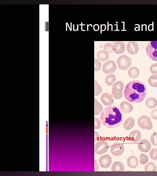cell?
<instances>
[{
	"mask_svg": "<svg viewBox=\"0 0 157 176\" xmlns=\"http://www.w3.org/2000/svg\"><path fill=\"white\" fill-rule=\"evenodd\" d=\"M127 163L128 166L130 168H134L137 167L138 161L137 158L134 156H131L128 159Z\"/></svg>",
	"mask_w": 157,
	"mask_h": 176,
	"instance_id": "cell-17",
	"label": "cell"
},
{
	"mask_svg": "<svg viewBox=\"0 0 157 176\" xmlns=\"http://www.w3.org/2000/svg\"><path fill=\"white\" fill-rule=\"evenodd\" d=\"M101 101L105 106L111 105L114 102L112 95L107 93H104L102 95L101 97Z\"/></svg>",
	"mask_w": 157,
	"mask_h": 176,
	"instance_id": "cell-14",
	"label": "cell"
},
{
	"mask_svg": "<svg viewBox=\"0 0 157 176\" xmlns=\"http://www.w3.org/2000/svg\"><path fill=\"white\" fill-rule=\"evenodd\" d=\"M128 73L129 76L132 78H137L140 74L139 69L135 67H131L128 70Z\"/></svg>",
	"mask_w": 157,
	"mask_h": 176,
	"instance_id": "cell-20",
	"label": "cell"
},
{
	"mask_svg": "<svg viewBox=\"0 0 157 176\" xmlns=\"http://www.w3.org/2000/svg\"><path fill=\"white\" fill-rule=\"evenodd\" d=\"M148 82L152 87H157V75L154 74L148 78Z\"/></svg>",
	"mask_w": 157,
	"mask_h": 176,
	"instance_id": "cell-23",
	"label": "cell"
},
{
	"mask_svg": "<svg viewBox=\"0 0 157 176\" xmlns=\"http://www.w3.org/2000/svg\"><path fill=\"white\" fill-rule=\"evenodd\" d=\"M113 45L109 43H105L103 47V49L105 51L109 53H112L113 51Z\"/></svg>",
	"mask_w": 157,
	"mask_h": 176,
	"instance_id": "cell-28",
	"label": "cell"
},
{
	"mask_svg": "<svg viewBox=\"0 0 157 176\" xmlns=\"http://www.w3.org/2000/svg\"><path fill=\"white\" fill-rule=\"evenodd\" d=\"M146 105L149 108L153 109L157 106V101L154 98H150L147 99L146 101Z\"/></svg>",
	"mask_w": 157,
	"mask_h": 176,
	"instance_id": "cell-22",
	"label": "cell"
},
{
	"mask_svg": "<svg viewBox=\"0 0 157 176\" xmlns=\"http://www.w3.org/2000/svg\"><path fill=\"white\" fill-rule=\"evenodd\" d=\"M48 128H46V133H48Z\"/></svg>",
	"mask_w": 157,
	"mask_h": 176,
	"instance_id": "cell-36",
	"label": "cell"
},
{
	"mask_svg": "<svg viewBox=\"0 0 157 176\" xmlns=\"http://www.w3.org/2000/svg\"><path fill=\"white\" fill-rule=\"evenodd\" d=\"M124 87L123 83L120 81H117L113 85L112 94L115 99H119L122 97Z\"/></svg>",
	"mask_w": 157,
	"mask_h": 176,
	"instance_id": "cell-4",
	"label": "cell"
},
{
	"mask_svg": "<svg viewBox=\"0 0 157 176\" xmlns=\"http://www.w3.org/2000/svg\"><path fill=\"white\" fill-rule=\"evenodd\" d=\"M124 169L123 164L119 161L115 162L111 167V170L113 171H123Z\"/></svg>",
	"mask_w": 157,
	"mask_h": 176,
	"instance_id": "cell-19",
	"label": "cell"
},
{
	"mask_svg": "<svg viewBox=\"0 0 157 176\" xmlns=\"http://www.w3.org/2000/svg\"><path fill=\"white\" fill-rule=\"evenodd\" d=\"M141 134L140 132L137 130L132 131L130 133L129 139L130 140L133 142H137L140 139Z\"/></svg>",
	"mask_w": 157,
	"mask_h": 176,
	"instance_id": "cell-15",
	"label": "cell"
},
{
	"mask_svg": "<svg viewBox=\"0 0 157 176\" xmlns=\"http://www.w3.org/2000/svg\"><path fill=\"white\" fill-rule=\"evenodd\" d=\"M101 64L100 61L98 59L94 60V70L95 71L99 70L101 67Z\"/></svg>",
	"mask_w": 157,
	"mask_h": 176,
	"instance_id": "cell-32",
	"label": "cell"
},
{
	"mask_svg": "<svg viewBox=\"0 0 157 176\" xmlns=\"http://www.w3.org/2000/svg\"><path fill=\"white\" fill-rule=\"evenodd\" d=\"M149 155L152 159L157 160V148L152 149L149 153Z\"/></svg>",
	"mask_w": 157,
	"mask_h": 176,
	"instance_id": "cell-30",
	"label": "cell"
},
{
	"mask_svg": "<svg viewBox=\"0 0 157 176\" xmlns=\"http://www.w3.org/2000/svg\"><path fill=\"white\" fill-rule=\"evenodd\" d=\"M125 99L132 103H139L145 98L147 90L145 84L139 81H133L128 83L124 92Z\"/></svg>",
	"mask_w": 157,
	"mask_h": 176,
	"instance_id": "cell-2",
	"label": "cell"
},
{
	"mask_svg": "<svg viewBox=\"0 0 157 176\" xmlns=\"http://www.w3.org/2000/svg\"><path fill=\"white\" fill-rule=\"evenodd\" d=\"M134 119L132 117L128 118L124 122L123 128L126 130H129L132 129L135 125Z\"/></svg>",
	"mask_w": 157,
	"mask_h": 176,
	"instance_id": "cell-18",
	"label": "cell"
},
{
	"mask_svg": "<svg viewBox=\"0 0 157 176\" xmlns=\"http://www.w3.org/2000/svg\"><path fill=\"white\" fill-rule=\"evenodd\" d=\"M120 106L121 110L125 113H128L131 112L133 109L132 105L125 101L122 102L120 104Z\"/></svg>",
	"mask_w": 157,
	"mask_h": 176,
	"instance_id": "cell-16",
	"label": "cell"
},
{
	"mask_svg": "<svg viewBox=\"0 0 157 176\" xmlns=\"http://www.w3.org/2000/svg\"><path fill=\"white\" fill-rule=\"evenodd\" d=\"M122 111L118 107L110 106L105 107L101 112L100 120L102 124L107 128H115L122 123L124 119Z\"/></svg>",
	"mask_w": 157,
	"mask_h": 176,
	"instance_id": "cell-1",
	"label": "cell"
},
{
	"mask_svg": "<svg viewBox=\"0 0 157 176\" xmlns=\"http://www.w3.org/2000/svg\"><path fill=\"white\" fill-rule=\"evenodd\" d=\"M150 141L154 145L157 146V133L154 132L151 136Z\"/></svg>",
	"mask_w": 157,
	"mask_h": 176,
	"instance_id": "cell-31",
	"label": "cell"
},
{
	"mask_svg": "<svg viewBox=\"0 0 157 176\" xmlns=\"http://www.w3.org/2000/svg\"><path fill=\"white\" fill-rule=\"evenodd\" d=\"M124 151V147L122 144L116 143L113 144L110 148V152L112 154L115 156L121 155Z\"/></svg>",
	"mask_w": 157,
	"mask_h": 176,
	"instance_id": "cell-9",
	"label": "cell"
},
{
	"mask_svg": "<svg viewBox=\"0 0 157 176\" xmlns=\"http://www.w3.org/2000/svg\"><path fill=\"white\" fill-rule=\"evenodd\" d=\"M102 109V107L100 103H99L97 100L95 99L94 114H99Z\"/></svg>",
	"mask_w": 157,
	"mask_h": 176,
	"instance_id": "cell-25",
	"label": "cell"
},
{
	"mask_svg": "<svg viewBox=\"0 0 157 176\" xmlns=\"http://www.w3.org/2000/svg\"><path fill=\"white\" fill-rule=\"evenodd\" d=\"M151 117L153 119L157 120V109L152 110L151 113Z\"/></svg>",
	"mask_w": 157,
	"mask_h": 176,
	"instance_id": "cell-35",
	"label": "cell"
},
{
	"mask_svg": "<svg viewBox=\"0 0 157 176\" xmlns=\"http://www.w3.org/2000/svg\"><path fill=\"white\" fill-rule=\"evenodd\" d=\"M109 145L105 141L100 140L95 145L94 151L98 155H101L105 153L108 150Z\"/></svg>",
	"mask_w": 157,
	"mask_h": 176,
	"instance_id": "cell-7",
	"label": "cell"
},
{
	"mask_svg": "<svg viewBox=\"0 0 157 176\" xmlns=\"http://www.w3.org/2000/svg\"><path fill=\"white\" fill-rule=\"evenodd\" d=\"M139 50V47L137 43L134 41L128 43L127 44V51L131 54H136Z\"/></svg>",
	"mask_w": 157,
	"mask_h": 176,
	"instance_id": "cell-13",
	"label": "cell"
},
{
	"mask_svg": "<svg viewBox=\"0 0 157 176\" xmlns=\"http://www.w3.org/2000/svg\"><path fill=\"white\" fill-rule=\"evenodd\" d=\"M138 124L140 128L144 129L150 130L153 128L150 118L146 115L142 116L139 118Z\"/></svg>",
	"mask_w": 157,
	"mask_h": 176,
	"instance_id": "cell-6",
	"label": "cell"
},
{
	"mask_svg": "<svg viewBox=\"0 0 157 176\" xmlns=\"http://www.w3.org/2000/svg\"><path fill=\"white\" fill-rule=\"evenodd\" d=\"M101 86L98 84L96 80H95L94 95L95 96L99 95L102 92Z\"/></svg>",
	"mask_w": 157,
	"mask_h": 176,
	"instance_id": "cell-27",
	"label": "cell"
},
{
	"mask_svg": "<svg viewBox=\"0 0 157 176\" xmlns=\"http://www.w3.org/2000/svg\"><path fill=\"white\" fill-rule=\"evenodd\" d=\"M112 161V158L110 155L106 154L100 157L99 162L101 167L104 168L109 167Z\"/></svg>",
	"mask_w": 157,
	"mask_h": 176,
	"instance_id": "cell-10",
	"label": "cell"
},
{
	"mask_svg": "<svg viewBox=\"0 0 157 176\" xmlns=\"http://www.w3.org/2000/svg\"><path fill=\"white\" fill-rule=\"evenodd\" d=\"M148 160V158L147 155L144 154H141L140 156V163L142 164H146Z\"/></svg>",
	"mask_w": 157,
	"mask_h": 176,
	"instance_id": "cell-29",
	"label": "cell"
},
{
	"mask_svg": "<svg viewBox=\"0 0 157 176\" xmlns=\"http://www.w3.org/2000/svg\"><path fill=\"white\" fill-rule=\"evenodd\" d=\"M156 169L155 164L153 162L148 163L145 167L144 170L147 171H155Z\"/></svg>",
	"mask_w": 157,
	"mask_h": 176,
	"instance_id": "cell-24",
	"label": "cell"
},
{
	"mask_svg": "<svg viewBox=\"0 0 157 176\" xmlns=\"http://www.w3.org/2000/svg\"><path fill=\"white\" fill-rule=\"evenodd\" d=\"M138 148L142 152H147L150 149L151 146L149 141L146 139H142L138 144Z\"/></svg>",
	"mask_w": 157,
	"mask_h": 176,
	"instance_id": "cell-11",
	"label": "cell"
},
{
	"mask_svg": "<svg viewBox=\"0 0 157 176\" xmlns=\"http://www.w3.org/2000/svg\"><path fill=\"white\" fill-rule=\"evenodd\" d=\"M117 69L116 63L113 60H110L105 62L103 65L102 70L106 73H113Z\"/></svg>",
	"mask_w": 157,
	"mask_h": 176,
	"instance_id": "cell-8",
	"label": "cell"
},
{
	"mask_svg": "<svg viewBox=\"0 0 157 176\" xmlns=\"http://www.w3.org/2000/svg\"><path fill=\"white\" fill-rule=\"evenodd\" d=\"M116 80V77L114 75L110 74L107 76L106 77V83L109 86H111Z\"/></svg>",
	"mask_w": 157,
	"mask_h": 176,
	"instance_id": "cell-26",
	"label": "cell"
},
{
	"mask_svg": "<svg viewBox=\"0 0 157 176\" xmlns=\"http://www.w3.org/2000/svg\"><path fill=\"white\" fill-rule=\"evenodd\" d=\"M117 62L118 67L120 69L126 70L131 65L132 61L128 56L123 54L118 58Z\"/></svg>",
	"mask_w": 157,
	"mask_h": 176,
	"instance_id": "cell-5",
	"label": "cell"
},
{
	"mask_svg": "<svg viewBox=\"0 0 157 176\" xmlns=\"http://www.w3.org/2000/svg\"><path fill=\"white\" fill-rule=\"evenodd\" d=\"M97 56L99 59L103 62L108 59L109 55L107 52L104 50H101L98 52Z\"/></svg>",
	"mask_w": 157,
	"mask_h": 176,
	"instance_id": "cell-21",
	"label": "cell"
},
{
	"mask_svg": "<svg viewBox=\"0 0 157 176\" xmlns=\"http://www.w3.org/2000/svg\"><path fill=\"white\" fill-rule=\"evenodd\" d=\"M125 48L124 43L120 41L115 42L113 46V51L117 54L123 53L125 50Z\"/></svg>",
	"mask_w": 157,
	"mask_h": 176,
	"instance_id": "cell-12",
	"label": "cell"
},
{
	"mask_svg": "<svg viewBox=\"0 0 157 176\" xmlns=\"http://www.w3.org/2000/svg\"><path fill=\"white\" fill-rule=\"evenodd\" d=\"M150 70L152 74L157 75V63L152 64L150 67Z\"/></svg>",
	"mask_w": 157,
	"mask_h": 176,
	"instance_id": "cell-33",
	"label": "cell"
},
{
	"mask_svg": "<svg viewBox=\"0 0 157 176\" xmlns=\"http://www.w3.org/2000/svg\"><path fill=\"white\" fill-rule=\"evenodd\" d=\"M101 126V123L99 119L96 118H94V129H98Z\"/></svg>",
	"mask_w": 157,
	"mask_h": 176,
	"instance_id": "cell-34",
	"label": "cell"
},
{
	"mask_svg": "<svg viewBox=\"0 0 157 176\" xmlns=\"http://www.w3.org/2000/svg\"><path fill=\"white\" fill-rule=\"evenodd\" d=\"M147 55L152 60L157 62V41H151L146 47Z\"/></svg>",
	"mask_w": 157,
	"mask_h": 176,
	"instance_id": "cell-3",
	"label": "cell"
}]
</instances>
